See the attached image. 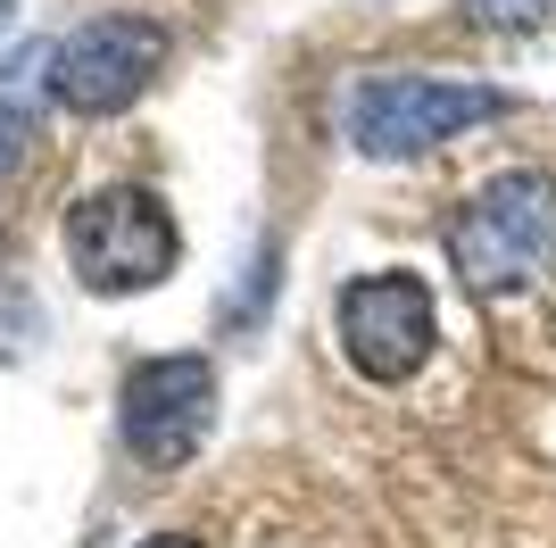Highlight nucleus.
I'll use <instances>...</instances> for the list:
<instances>
[{"instance_id":"1","label":"nucleus","mask_w":556,"mask_h":548,"mask_svg":"<svg viewBox=\"0 0 556 548\" xmlns=\"http://www.w3.org/2000/svg\"><path fill=\"white\" fill-rule=\"evenodd\" d=\"M441 250H448V274L473 299L523 291L556 258V175L548 166H498V175H482L448 208Z\"/></svg>"},{"instance_id":"2","label":"nucleus","mask_w":556,"mask_h":548,"mask_svg":"<svg viewBox=\"0 0 556 548\" xmlns=\"http://www.w3.org/2000/svg\"><path fill=\"white\" fill-rule=\"evenodd\" d=\"M67 266L92 299H134L184 266V233L150 183H100L67 208Z\"/></svg>"},{"instance_id":"3","label":"nucleus","mask_w":556,"mask_h":548,"mask_svg":"<svg viewBox=\"0 0 556 548\" xmlns=\"http://www.w3.org/2000/svg\"><path fill=\"white\" fill-rule=\"evenodd\" d=\"M507 109H515L507 91L457 84V75H366L357 100H349V141H357V159L399 166V159H424V150L457 141L465 125H490Z\"/></svg>"},{"instance_id":"4","label":"nucleus","mask_w":556,"mask_h":548,"mask_svg":"<svg viewBox=\"0 0 556 548\" xmlns=\"http://www.w3.org/2000/svg\"><path fill=\"white\" fill-rule=\"evenodd\" d=\"M332 341L341 358L366 374V383L399 390L432 365V341H441V308H432V283L416 266H374L349 274L332 291Z\"/></svg>"},{"instance_id":"5","label":"nucleus","mask_w":556,"mask_h":548,"mask_svg":"<svg viewBox=\"0 0 556 548\" xmlns=\"http://www.w3.org/2000/svg\"><path fill=\"white\" fill-rule=\"evenodd\" d=\"M159 67H166V25L109 9V17H84L75 34L42 50V91L67 116H125L159 84Z\"/></svg>"},{"instance_id":"6","label":"nucleus","mask_w":556,"mask_h":548,"mask_svg":"<svg viewBox=\"0 0 556 548\" xmlns=\"http://www.w3.org/2000/svg\"><path fill=\"white\" fill-rule=\"evenodd\" d=\"M116 433H125L134 465L184 474L216 433V365L200 358V349L141 358L134 374H125V390H116Z\"/></svg>"},{"instance_id":"7","label":"nucleus","mask_w":556,"mask_h":548,"mask_svg":"<svg viewBox=\"0 0 556 548\" xmlns=\"http://www.w3.org/2000/svg\"><path fill=\"white\" fill-rule=\"evenodd\" d=\"M473 34H540L556 0H457Z\"/></svg>"},{"instance_id":"8","label":"nucleus","mask_w":556,"mask_h":548,"mask_svg":"<svg viewBox=\"0 0 556 548\" xmlns=\"http://www.w3.org/2000/svg\"><path fill=\"white\" fill-rule=\"evenodd\" d=\"M141 548H200V540H191V532H150Z\"/></svg>"},{"instance_id":"9","label":"nucleus","mask_w":556,"mask_h":548,"mask_svg":"<svg viewBox=\"0 0 556 548\" xmlns=\"http://www.w3.org/2000/svg\"><path fill=\"white\" fill-rule=\"evenodd\" d=\"M9 9H17V0H0V25H9Z\"/></svg>"}]
</instances>
